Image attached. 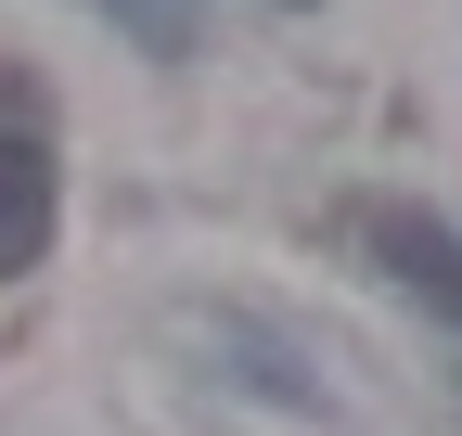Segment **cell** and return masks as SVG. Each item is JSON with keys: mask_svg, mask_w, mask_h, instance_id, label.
I'll return each mask as SVG.
<instances>
[{"mask_svg": "<svg viewBox=\"0 0 462 436\" xmlns=\"http://www.w3.org/2000/svg\"><path fill=\"white\" fill-rule=\"evenodd\" d=\"M373 257H385L437 321H462V232H437V218H398V205H385V218H373Z\"/></svg>", "mask_w": 462, "mask_h": 436, "instance_id": "1", "label": "cell"}, {"mask_svg": "<svg viewBox=\"0 0 462 436\" xmlns=\"http://www.w3.org/2000/svg\"><path fill=\"white\" fill-rule=\"evenodd\" d=\"M116 14H129L154 51H180V26H193V0H116Z\"/></svg>", "mask_w": 462, "mask_h": 436, "instance_id": "3", "label": "cell"}, {"mask_svg": "<svg viewBox=\"0 0 462 436\" xmlns=\"http://www.w3.org/2000/svg\"><path fill=\"white\" fill-rule=\"evenodd\" d=\"M51 257V154L39 141H0V283Z\"/></svg>", "mask_w": 462, "mask_h": 436, "instance_id": "2", "label": "cell"}]
</instances>
